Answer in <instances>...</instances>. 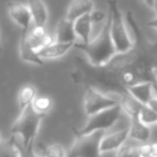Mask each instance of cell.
Here are the masks:
<instances>
[{"instance_id":"1","label":"cell","mask_w":157,"mask_h":157,"mask_svg":"<svg viewBox=\"0 0 157 157\" xmlns=\"http://www.w3.org/2000/svg\"><path fill=\"white\" fill-rule=\"evenodd\" d=\"M44 116L33 110L31 105L20 112V115L13 123L11 128L12 138L21 148L30 150L36 137L40 130V126Z\"/></svg>"},{"instance_id":"2","label":"cell","mask_w":157,"mask_h":157,"mask_svg":"<svg viewBox=\"0 0 157 157\" xmlns=\"http://www.w3.org/2000/svg\"><path fill=\"white\" fill-rule=\"evenodd\" d=\"M74 48L85 53L88 61L93 67L101 68L107 65L116 54L115 46H114L111 33H110L109 14H108V21L105 28L94 40H92L87 45L74 43Z\"/></svg>"},{"instance_id":"3","label":"cell","mask_w":157,"mask_h":157,"mask_svg":"<svg viewBox=\"0 0 157 157\" xmlns=\"http://www.w3.org/2000/svg\"><path fill=\"white\" fill-rule=\"evenodd\" d=\"M110 17V33L116 53H126L135 48V42L132 41L130 33L127 29L125 18L122 11L118 8L116 0H108Z\"/></svg>"},{"instance_id":"4","label":"cell","mask_w":157,"mask_h":157,"mask_svg":"<svg viewBox=\"0 0 157 157\" xmlns=\"http://www.w3.org/2000/svg\"><path fill=\"white\" fill-rule=\"evenodd\" d=\"M122 111V108L118 103L110 109L103 110L94 115L88 116L87 123L81 129L74 130V135L75 137H82V136H87L97 131L108 130L109 128L113 127V125L120 120Z\"/></svg>"},{"instance_id":"5","label":"cell","mask_w":157,"mask_h":157,"mask_svg":"<svg viewBox=\"0 0 157 157\" xmlns=\"http://www.w3.org/2000/svg\"><path fill=\"white\" fill-rule=\"evenodd\" d=\"M105 131H97L87 136L75 137L67 157H101L100 141Z\"/></svg>"},{"instance_id":"6","label":"cell","mask_w":157,"mask_h":157,"mask_svg":"<svg viewBox=\"0 0 157 157\" xmlns=\"http://www.w3.org/2000/svg\"><path fill=\"white\" fill-rule=\"evenodd\" d=\"M118 100L102 94L93 86H87L84 94V111L87 116L118 105Z\"/></svg>"},{"instance_id":"7","label":"cell","mask_w":157,"mask_h":157,"mask_svg":"<svg viewBox=\"0 0 157 157\" xmlns=\"http://www.w3.org/2000/svg\"><path fill=\"white\" fill-rule=\"evenodd\" d=\"M8 13L11 20L21 27L22 30H29L33 26V17L27 5L17 1H10L7 5Z\"/></svg>"},{"instance_id":"8","label":"cell","mask_w":157,"mask_h":157,"mask_svg":"<svg viewBox=\"0 0 157 157\" xmlns=\"http://www.w3.org/2000/svg\"><path fill=\"white\" fill-rule=\"evenodd\" d=\"M129 138V127L115 132L105 135L100 141V152L101 154L108 152H113L121 148Z\"/></svg>"},{"instance_id":"9","label":"cell","mask_w":157,"mask_h":157,"mask_svg":"<svg viewBox=\"0 0 157 157\" xmlns=\"http://www.w3.org/2000/svg\"><path fill=\"white\" fill-rule=\"evenodd\" d=\"M27 31L22 30V35L20 38V43H18V48H20V57L24 63H33L37 66H43L44 61L41 57L39 56L37 51H35L29 44L27 40Z\"/></svg>"},{"instance_id":"10","label":"cell","mask_w":157,"mask_h":157,"mask_svg":"<svg viewBox=\"0 0 157 157\" xmlns=\"http://www.w3.org/2000/svg\"><path fill=\"white\" fill-rule=\"evenodd\" d=\"M74 33H75L76 41L75 43L87 45L90 42L92 37V20L90 14L83 15L73 22Z\"/></svg>"},{"instance_id":"11","label":"cell","mask_w":157,"mask_h":157,"mask_svg":"<svg viewBox=\"0 0 157 157\" xmlns=\"http://www.w3.org/2000/svg\"><path fill=\"white\" fill-rule=\"evenodd\" d=\"M95 10L93 0H72L67 8L65 17L74 22L78 17L87 14H92Z\"/></svg>"},{"instance_id":"12","label":"cell","mask_w":157,"mask_h":157,"mask_svg":"<svg viewBox=\"0 0 157 157\" xmlns=\"http://www.w3.org/2000/svg\"><path fill=\"white\" fill-rule=\"evenodd\" d=\"M55 39L56 42L61 43H75L76 37L74 33V24L72 21L67 17H63L59 20L55 29Z\"/></svg>"},{"instance_id":"13","label":"cell","mask_w":157,"mask_h":157,"mask_svg":"<svg viewBox=\"0 0 157 157\" xmlns=\"http://www.w3.org/2000/svg\"><path fill=\"white\" fill-rule=\"evenodd\" d=\"M126 90L137 99L142 105H147V102L154 96V82H139L126 88Z\"/></svg>"},{"instance_id":"14","label":"cell","mask_w":157,"mask_h":157,"mask_svg":"<svg viewBox=\"0 0 157 157\" xmlns=\"http://www.w3.org/2000/svg\"><path fill=\"white\" fill-rule=\"evenodd\" d=\"M33 23L36 26L45 27L48 20V11L43 0H27Z\"/></svg>"},{"instance_id":"15","label":"cell","mask_w":157,"mask_h":157,"mask_svg":"<svg viewBox=\"0 0 157 157\" xmlns=\"http://www.w3.org/2000/svg\"><path fill=\"white\" fill-rule=\"evenodd\" d=\"M72 48H74V43H61V42H54L51 45L43 48L38 52L39 56L42 59H55L63 57Z\"/></svg>"},{"instance_id":"16","label":"cell","mask_w":157,"mask_h":157,"mask_svg":"<svg viewBox=\"0 0 157 157\" xmlns=\"http://www.w3.org/2000/svg\"><path fill=\"white\" fill-rule=\"evenodd\" d=\"M130 126H129V138L132 140L139 141L141 143H146L150 140L151 129L150 126H146L145 124L139 120V117L130 118Z\"/></svg>"},{"instance_id":"17","label":"cell","mask_w":157,"mask_h":157,"mask_svg":"<svg viewBox=\"0 0 157 157\" xmlns=\"http://www.w3.org/2000/svg\"><path fill=\"white\" fill-rule=\"evenodd\" d=\"M118 102H120L122 110L130 118L139 117L140 111H141L143 105L141 102H139L136 98H133L127 90L121 94V99Z\"/></svg>"},{"instance_id":"18","label":"cell","mask_w":157,"mask_h":157,"mask_svg":"<svg viewBox=\"0 0 157 157\" xmlns=\"http://www.w3.org/2000/svg\"><path fill=\"white\" fill-rule=\"evenodd\" d=\"M37 97V90L33 85H25L20 90L17 94V103L20 110H24L25 108L33 105V100Z\"/></svg>"},{"instance_id":"19","label":"cell","mask_w":157,"mask_h":157,"mask_svg":"<svg viewBox=\"0 0 157 157\" xmlns=\"http://www.w3.org/2000/svg\"><path fill=\"white\" fill-rule=\"evenodd\" d=\"M137 61V60H136ZM118 81H120L121 85L126 90L127 87L133 85L136 83H139L140 78L138 76L137 72H136L135 68H133V65L130 66L128 68H125L124 70L120 72L118 74Z\"/></svg>"},{"instance_id":"20","label":"cell","mask_w":157,"mask_h":157,"mask_svg":"<svg viewBox=\"0 0 157 157\" xmlns=\"http://www.w3.org/2000/svg\"><path fill=\"white\" fill-rule=\"evenodd\" d=\"M0 157H21V150L12 137L9 140L1 141Z\"/></svg>"},{"instance_id":"21","label":"cell","mask_w":157,"mask_h":157,"mask_svg":"<svg viewBox=\"0 0 157 157\" xmlns=\"http://www.w3.org/2000/svg\"><path fill=\"white\" fill-rule=\"evenodd\" d=\"M31 107L33 108L36 112L42 115H46L52 107V100L48 96H37L33 100Z\"/></svg>"},{"instance_id":"22","label":"cell","mask_w":157,"mask_h":157,"mask_svg":"<svg viewBox=\"0 0 157 157\" xmlns=\"http://www.w3.org/2000/svg\"><path fill=\"white\" fill-rule=\"evenodd\" d=\"M42 157H67L65 147L59 143H53L43 147L41 152Z\"/></svg>"},{"instance_id":"23","label":"cell","mask_w":157,"mask_h":157,"mask_svg":"<svg viewBox=\"0 0 157 157\" xmlns=\"http://www.w3.org/2000/svg\"><path fill=\"white\" fill-rule=\"evenodd\" d=\"M139 120L141 121L143 124L146 126H151V125L157 124V112L153 111L150 107L146 105H143L141 111L139 114Z\"/></svg>"},{"instance_id":"24","label":"cell","mask_w":157,"mask_h":157,"mask_svg":"<svg viewBox=\"0 0 157 157\" xmlns=\"http://www.w3.org/2000/svg\"><path fill=\"white\" fill-rule=\"evenodd\" d=\"M116 157H142L139 145L124 144L116 152Z\"/></svg>"},{"instance_id":"25","label":"cell","mask_w":157,"mask_h":157,"mask_svg":"<svg viewBox=\"0 0 157 157\" xmlns=\"http://www.w3.org/2000/svg\"><path fill=\"white\" fill-rule=\"evenodd\" d=\"M125 22H126L127 25L131 28L135 39L137 40V41H140V40H141V37H142V33H141V30H140V27L138 26L137 22H136V20L133 18V15L131 12H127L126 13Z\"/></svg>"},{"instance_id":"26","label":"cell","mask_w":157,"mask_h":157,"mask_svg":"<svg viewBox=\"0 0 157 157\" xmlns=\"http://www.w3.org/2000/svg\"><path fill=\"white\" fill-rule=\"evenodd\" d=\"M140 153H141L142 157H148L151 156V143H142L141 145H139Z\"/></svg>"},{"instance_id":"27","label":"cell","mask_w":157,"mask_h":157,"mask_svg":"<svg viewBox=\"0 0 157 157\" xmlns=\"http://www.w3.org/2000/svg\"><path fill=\"white\" fill-rule=\"evenodd\" d=\"M20 147V146H18ZM21 157H39V155H37L35 152H33V148L30 150H25V148H21Z\"/></svg>"},{"instance_id":"28","label":"cell","mask_w":157,"mask_h":157,"mask_svg":"<svg viewBox=\"0 0 157 157\" xmlns=\"http://www.w3.org/2000/svg\"><path fill=\"white\" fill-rule=\"evenodd\" d=\"M146 105H147V107H150L153 111L157 112V96H155V95H154V96L151 98V100L148 101Z\"/></svg>"},{"instance_id":"29","label":"cell","mask_w":157,"mask_h":157,"mask_svg":"<svg viewBox=\"0 0 157 157\" xmlns=\"http://www.w3.org/2000/svg\"><path fill=\"white\" fill-rule=\"evenodd\" d=\"M151 157H157V142L151 143Z\"/></svg>"},{"instance_id":"30","label":"cell","mask_w":157,"mask_h":157,"mask_svg":"<svg viewBox=\"0 0 157 157\" xmlns=\"http://www.w3.org/2000/svg\"><path fill=\"white\" fill-rule=\"evenodd\" d=\"M147 26L151 27V28H154L157 30V16L155 18H153V20L148 21L147 22Z\"/></svg>"},{"instance_id":"31","label":"cell","mask_w":157,"mask_h":157,"mask_svg":"<svg viewBox=\"0 0 157 157\" xmlns=\"http://www.w3.org/2000/svg\"><path fill=\"white\" fill-rule=\"evenodd\" d=\"M152 73H153V76H154V81H156V83H157V67L152 68Z\"/></svg>"},{"instance_id":"32","label":"cell","mask_w":157,"mask_h":157,"mask_svg":"<svg viewBox=\"0 0 157 157\" xmlns=\"http://www.w3.org/2000/svg\"><path fill=\"white\" fill-rule=\"evenodd\" d=\"M145 1V3L150 8H152L153 7V2H154V0H144Z\"/></svg>"},{"instance_id":"33","label":"cell","mask_w":157,"mask_h":157,"mask_svg":"<svg viewBox=\"0 0 157 157\" xmlns=\"http://www.w3.org/2000/svg\"><path fill=\"white\" fill-rule=\"evenodd\" d=\"M153 9H154L155 13L157 14V0H154V2H153Z\"/></svg>"},{"instance_id":"34","label":"cell","mask_w":157,"mask_h":157,"mask_svg":"<svg viewBox=\"0 0 157 157\" xmlns=\"http://www.w3.org/2000/svg\"><path fill=\"white\" fill-rule=\"evenodd\" d=\"M154 94L157 96V83H154Z\"/></svg>"},{"instance_id":"35","label":"cell","mask_w":157,"mask_h":157,"mask_svg":"<svg viewBox=\"0 0 157 157\" xmlns=\"http://www.w3.org/2000/svg\"><path fill=\"white\" fill-rule=\"evenodd\" d=\"M2 52V44H1V40H0V53Z\"/></svg>"},{"instance_id":"36","label":"cell","mask_w":157,"mask_h":157,"mask_svg":"<svg viewBox=\"0 0 157 157\" xmlns=\"http://www.w3.org/2000/svg\"><path fill=\"white\" fill-rule=\"evenodd\" d=\"M1 141H2V140H1V136H0V143H1Z\"/></svg>"},{"instance_id":"37","label":"cell","mask_w":157,"mask_h":157,"mask_svg":"<svg viewBox=\"0 0 157 157\" xmlns=\"http://www.w3.org/2000/svg\"><path fill=\"white\" fill-rule=\"evenodd\" d=\"M39 157H42V156H39Z\"/></svg>"},{"instance_id":"38","label":"cell","mask_w":157,"mask_h":157,"mask_svg":"<svg viewBox=\"0 0 157 157\" xmlns=\"http://www.w3.org/2000/svg\"><path fill=\"white\" fill-rule=\"evenodd\" d=\"M148 157H151V156H148Z\"/></svg>"}]
</instances>
